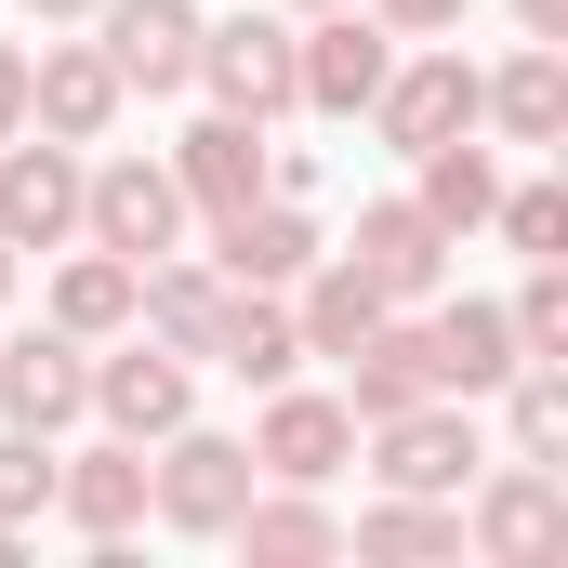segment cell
Wrapping results in <instances>:
<instances>
[{"label":"cell","instance_id":"ba28073f","mask_svg":"<svg viewBox=\"0 0 568 568\" xmlns=\"http://www.w3.org/2000/svg\"><path fill=\"white\" fill-rule=\"evenodd\" d=\"M252 463H265L278 489H331V476L357 463V410H344V397H291V384H265V436H252Z\"/></svg>","mask_w":568,"mask_h":568},{"label":"cell","instance_id":"2e32d148","mask_svg":"<svg viewBox=\"0 0 568 568\" xmlns=\"http://www.w3.org/2000/svg\"><path fill=\"white\" fill-rule=\"evenodd\" d=\"M27 120H40L53 145H106V120H120V67H106L93 40L40 53V67H27Z\"/></svg>","mask_w":568,"mask_h":568},{"label":"cell","instance_id":"603a6c76","mask_svg":"<svg viewBox=\"0 0 568 568\" xmlns=\"http://www.w3.org/2000/svg\"><path fill=\"white\" fill-rule=\"evenodd\" d=\"M225 542H239L252 568H317V556H344V516H317L304 489H252Z\"/></svg>","mask_w":568,"mask_h":568},{"label":"cell","instance_id":"d6986e66","mask_svg":"<svg viewBox=\"0 0 568 568\" xmlns=\"http://www.w3.org/2000/svg\"><path fill=\"white\" fill-rule=\"evenodd\" d=\"M436 397V371H424V317H384L357 357H344V410L357 424H397V410H424Z\"/></svg>","mask_w":568,"mask_h":568},{"label":"cell","instance_id":"3957f363","mask_svg":"<svg viewBox=\"0 0 568 568\" xmlns=\"http://www.w3.org/2000/svg\"><path fill=\"white\" fill-rule=\"evenodd\" d=\"M80 239L120 252V265H159V252L185 239V185H172V159H106V172H80Z\"/></svg>","mask_w":568,"mask_h":568},{"label":"cell","instance_id":"7402d4cb","mask_svg":"<svg viewBox=\"0 0 568 568\" xmlns=\"http://www.w3.org/2000/svg\"><path fill=\"white\" fill-rule=\"evenodd\" d=\"M476 120H503L516 145H556V133H568V53H556V40H529L503 80H476Z\"/></svg>","mask_w":568,"mask_h":568},{"label":"cell","instance_id":"44dd1931","mask_svg":"<svg viewBox=\"0 0 568 568\" xmlns=\"http://www.w3.org/2000/svg\"><path fill=\"white\" fill-rule=\"evenodd\" d=\"M93 410H106V436H172L185 424V357H159V344L93 357Z\"/></svg>","mask_w":568,"mask_h":568},{"label":"cell","instance_id":"d6a6232c","mask_svg":"<svg viewBox=\"0 0 568 568\" xmlns=\"http://www.w3.org/2000/svg\"><path fill=\"white\" fill-rule=\"evenodd\" d=\"M27 13H40V27H67V13H93V0H27Z\"/></svg>","mask_w":568,"mask_h":568},{"label":"cell","instance_id":"52a82bcc","mask_svg":"<svg viewBox=\"0 0 568 568\" xmlns=\"http://www.w3.org/2000/svg\"><path fill=\"white\" fill-rule=\"evenodd\" d=\"M0 239L13 252H67L80 239V145H0Z\"/></svg>","mask_w":568,"mask_h":568},{"label":"cell","instance_id":"f1b7e54d","mask_svg":"<svg viewBox=\"0 0 568 568\" xmlns=\"http://www.w3.org/2000/svg\"><path fill=\"white\" fill-rule=\"evenodd\" d=\"M503 317H516V357H568V278L556 265H529V291H516Z\"/></svg>","mask_w":568,"mask_h":568},{"label":"cell","instance_id":"e0dca14e","mask_svg":"<svg viewBox=\"0 0 568 568\" xmlns=\"http://www.w3.org/2000/svg\"><path fill=\"white\" fill-rule=\"evenodd\" d=\"M424 371H436V397H503L516 317H503V304H436L424 317Z\"/></svg>","mask_w":568,"mask_h":568},{"label":"cell","instance_id":"f546056e","mask_svg":"<svg viewBox=\"0 0 568 568\" xmlns=\"http://www.w3.org/2000/svg\"><path fill=\"white\" fill-rule=\"evenodd\" d=\"M371 13H384L397 40H436V27H463V0H371Z\"/></svg>","mask_w":568,"mask_h":568},{"label":"cell","instance_id":"5b68a950","mask_svg":"<svg viewBox=\"0 0 568 568\" xmlns=\"http://www.w3.org/2000/svg\"><path fill=\"white\" fill-rule=\"evenodd\" d=\"M357 120H384L397 159H424V145L476 133V67H463V53H410V67H384V93H371Z\"/></svg>","mask_w":568,"mask_h":568},{"label":"cell","instance_id":"4dcf8cb0","mask_svg":"<svg viewBox=\"0 0 568 568\" xmlns=\"http://www.w3.org/2000/svg\"><path fill=\"white\" fill-rule=\"evenodd\" d=\"M27 133V53H13V40H0V145Z\"/></svg>","mask_w":568,"mask_h":568},{"label":"cell","instance_id":"277c9868","mask_svg":"<svg viewBox=\"0 0 568 568\" xmlns=\"http://www.w3.org/2000/svg\"><path fill=\"white\" fill-rule=\"evenodd\" d=\"M357 436L384 449L371 476H384V489H424V503H449V489H463V476L489 463V449H476V410H463V397H424V410H397V424H357Z\"/></svg>","mask_w":568,"mask_h":568},{"label":"cell","instance_id":"cb8c5ba5","mask_svg":"<svg viewBox=\"0 0 568 568\" xmlns=\"http://www.w3.org/2000/svg\"><path fill=\"white\" fill-rule=\"evenodd\" d=\"M53 331H80V344L133 331V265H120V252H80V265L53 278Z\"/></svg>","mask_w":568,"mask_h":568},{"label":"cell","instance_id":"9c48e42d","mask_svg":"<svg viewBox=\"0 0 568 568\" xmlns=\"http://www.w3.org/2000/svg\"><path fill=\"white\" fill-rule=\"evenodd\" d=\"M199 80H212V106L278 120V106H291V27H278V13H225V27H199Z\"/></svg>","mask_w":568,"mask_h":568},{"label":"cell","instance_id":"4316f807","mask_svg":"<svg viewBox=\"0 0 568 568\" xmlns=\"http://www.w3.org/2000/svg\"><path fill=\"white\" fill-rule=\"evenodd\" d=\"M40 503H53V436H0V529H27V516H40Z\"/></svg>","mask_w":568,"mask_h":568},{"label":"cell","instance_id":"ac0fdd59","mask_svg":"<svg viewBox=\"0 0 568 568\" xmlns=\"http://www.w3.org/2000/svg\"><path fill=\"white\" fill-rule=\"evenodd\" d=\"M199 357H225L239 384H291V371H304V331H291V304H265V291H239V278H225L212 331H199Z\"/></svg>","mask_w":568,"mask_h":568},{"label":"cell","instance_id":"83f0119b","mask_svg":"<svg viewBox=\"0 0 568 568\" xmlns=\"http://www.w3.org/2000/svg\"><path fill=\"white\" fill-rule=\"evenodd\" d=\"M489 212H503V239H516L529 265H568V199L556 185H516V199H489Z\"/></svg>","mask_w":568,"mask_h":568},{"label":"cell","instance_id":"e575fe53","mask_svg":"<svg viewBox=\"0 0 568 568\" xmlns=\"http://www.w3.org/2000/svg\"><path fill=\"white\" fill-rule=\"evenodd\" d=\"M278 13H331V0H278Z\"/></svg>","mask_w":568,"mask_h":568},{"label":"cell","instance_id":"836d02e7","mask_svg":"<svg viewBox=\"0 0 568 568\" xmlns=\"http://www.w3.org/2000/svg\"><path fill=\"white\" fill-rule=\"evenodd\" d=\"M13 265H27V252H13V239H0V291H13Z\"/></svg>","mask_w":568,"mask_h":568},{"label":"cell","instance_id":"d4e9b609","mask_svg":"<svg viewBox=\"0 0 568 568\" xmlns=\"http://www.w3.org/2000/svg\"><path fill=\"white\" fill-rule=\"evenodd\" d=\"M357 556H463V503H424V489H397L384 516H357Z\"/></svg>","mask_w":568,"mask_h":568},{"label":"cell","instance_id":"7a4b0ae2","mask_svg":"<svg viewBox=\"0 0 568 568\" xmlns=\"http://www.w3.org/2000/svg\"><path fill=\"white\" fill-rule=\"evenodd\" d=\"M384 67H397V27L384 13H304L291 27V106H317V120H357L371 93H384Z\"/></svg>","mask_w":568,"mask_h":568},{"label":"cell","instance_id":"5bb4252c","mask_svg":"<svg viewBox=\"0 0 568 568\" xmlns=\"http://www.w3.org/2000/svg\"><path fill=\"white\" fill-rule=\"evenodd\" d=\"M265 120H239V106H212L199 133L172 145V185H185V212H239V199H265Z\"/></svg>","mask_w":568,"mask_h":568},{"label":"cell","instance_id":"7c38bea8","mask_svg":"<svg viewBox=\"0 0 568 568\" xmlns=\"http://www.w3.org/2000/svg\"><path fill=\"white\" fill-rule=\"evenodd\" d=\"M463 542H476V556H503V568H542V556L568 542V489H556V463H503Z\"/></svg>","mask_w":568,"mask_h":568},{"label":"cell","instance_id":"4fadbf2b","mask_svg":"<svg viewBox=\"0 0 568 568\" xmlns=\"http://www.w3.org/2000/svg\"><path fill=\"white\" fill-rule=\"evenodd\" d=\"M225 239H212V278L239 291H291L317 265V225H304V199H239V212H212Z\"/></svg>","mask_w":568,"mask_h":568},{"label":"cell","instance_id":"30bf717a","mask_svg":"<svg viewBox=\"0 0 568 568\" xmlns=\"http://www.w3.org/2000/svg\"><path fill=\"white\" fill-rule=\"evenodd\" d=\"M344 265L384 291V304H424V291L449 278V225H436L424 199H371V212H357V252H344Z\"/></svg>","mask_w":568,"mask_h":568},{"label":"cell","instance_id":"6da1fadb","mask_svg":"<svg viewBox=\"0 0 568 568\" xmlns=\"http://www.w3.org/2000/svg\"><path fill=\"white\" fill-rule=\"evenodd\" d=\"M252 489H265V463H252L239 436H199V424H172V436H159V463H145V516L185 529V542H225Z\"/></svg>","mask_w":568,"mask_h":568},{"label":"cell","instance_id":"484cf974","mask_svg":"<svg viewBox=\"0 0 568 568\" xmlns=\"http://www.w3.org/2000/svg\"><path fill=\"white\" fill-rule=\"evenodd\" d=\"M489 199H503V172H489L463 133H449V145H424V212L449 225V239H463V225H489Z\"/></svg>","mask_w":568,"mask_h":568},{"label":"cell","instance_id":"8fae6325","mask_svg":"<svg viewBox=\"0 0 568 568\" xmlns=\"http://www.w3.org/2000/svg\"><path fill=\"white\" fill-rule=\"evenodd\" d=\"M0 410L27 436H67L93 410V357H80V331H27V344H0Z\"/></svg>","mask_w":568,"mask_h":568},{"label":"cell","instance_id":"9a60e30c","mask_svg":"<svg viewBox=\"0 0 568 568\" xmlns=\"http://www.w3.org/2000/svg\"><path fill=\"white\" fill-rule=\"evenodd\" d=\"M53 503H67V529L80 542H133V516H145V436H106V449H80V463H53Z\"/></svg>","mask_w":568,"mask_h":568},{"label":"cell","instance_id":"1f68e13d","mask_svg":"<svg viewBox=\"0 0 568 568\" xmlns=\"http://www.w3.org/2000/svg\"><path fill=\"white\" fill-rule=\"evenodd\" d=\"M516 27L529 40H568V0H516Z\"/></svg>","mask_w":568,"mask_h":568},{"label":"cell","instance_id":"ffe728a7","mask_svg":"<svg viewBox=\"0 0 568 568\" xmlns=\"http://www.w3.org/2000/svg\"><path fill=\"white\" fill-rule=\"evenodd\" d=\"M384 317H397V304H384V291L357 278L344 252H317V265H304V304H291V331H304V357H357V344H371Z\"/></svg>","mask_w":568,"mask_h":568},{"label":"cell","instance_id":"8992f818","mask_svg":"<svg viewBox=\"0 0 568 568\" xmlns=\"http://www.w3.org/2000/svg\"><path fill=\"white\" fill-rule=\"evenodd\" d=\"M93 53L120 67V93H185L199 80V13L185 0H93Z\"/></svg>","mask_w":568,"mask_h":568}]
</instances>
